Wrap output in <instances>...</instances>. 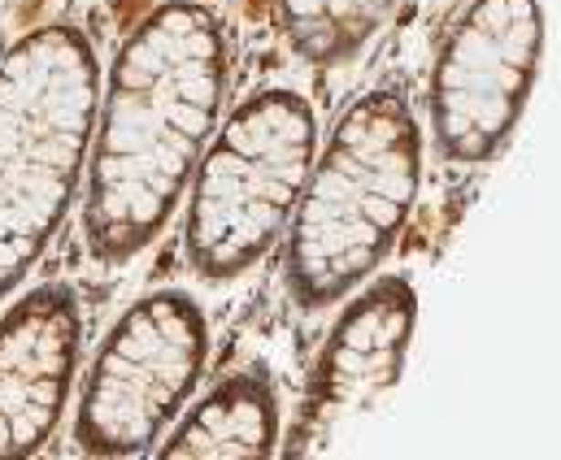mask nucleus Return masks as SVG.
<instances>
[{"label":"nucleus","mask_w":561,"mask_h":460,"mask_svg":"<svg viewBox=\"0 0 561 460\" xmlns=\"http://www.w3.org/2000/svg\"><path fill=\"white\" fill-rule=\"evenodd\" d=\"M227 100L222 22L187 0L153 9L109 66L83 170V239L101 266H127L187 195Z\"/></svg>","instance_id":"1"},{"label":"nucleus","mask_w":561,"mask_h":460,"mask_svg":"<svg viewBox=\"0 0 561 460\" xmlns=\"http://www.w3.org/2000/svg\"><path fill=\"white\" fill-rule=\"evenodd\" d=\"M422 183V126L409 96L375 88L344 109L313 157L288 222L283 283L301 308H326L397 248Z\"/></svg>","instance_id":"2"},{"label":"nucleus","mask_w":561,"mask_h":460,"mask_svg":"<svg viewBox=\"0 0 561 460\" xmlns=\"http://www.w3.org/2000/svg\"><path fill=\"white\" fill-rule=\"evenodd\" d=\"M101 57L83 26L48 22L0 57V304L53 248L83 187Z\"/></svg>","instance_id":"3"},{"label":"nucleus","mask_w":561,"mask_h":460,"mask_svg":"<svg viewBox=\"0 0 561 460\" xmlns=\"http://www.w3.org/2000/svg\"><path fill=\"white\" fill-rule=\"evenodd\" d=\"M318 157V113L301 91L266 88L239 100L187 183L183 256L209 283L239 278L288 235Z\"/></svg>","instance_id":"4"},{"label":"nucleus","mask_w":561,"mask_h":460,"mask_svg":"<svg viewBox=\"0 0 561 460\" xmlns=\"http://www.w3.org/2000/svg\"><path fill=\"white\" fill-rule=\"evenodd\" d=\"M205 356L209 321L187 291L140 296L91 356L74 404V447L83 456H144L192 400Z\"/></svg>","instance_id":"5"},{"label":"nucleus","mask_w":561,"mask_h":460,"mask_svg":"<svg viewBox=\"0 0 561 460\" xmlns=\"http://www.w3.org/2000/svg\"><path fill=\"white\" fill-rule=\"evenodd\" d=\"M540 57L531 0H479L444 44L431 83V135L444 165L471 170L501 152L526 109Z\"/></svg>","instance_id":"6"},{"label":"nucleus","mask_w":561,"mask_h":460,"mask_svg":"<svg viewBox=\"0 0 561 460\" xmlns=\"http://www.w3.org/2000/svg\"><path fill=\"white\" fill-rule=\"evenodd\" d=\"M83 352V304L70 283H39L0 313V456H31L66 417Z\"/></svg>","instance_id":"7"},{"label":"nucleus","mask_w":561,"mask_h":460,"mask_svg":"<svg viewBox=\"0 0 561 460\" xmlns=\"http://www.w3.org/2000/svg\"><path fill=\"white\" fill-rule=\"evenodd\" d=\"M414 330V291L400 278H383L348 304L326 339L301 425L291 430V452L326 439L340 417L362 413L400 373Z\"/></svg>","instance_id":"8"},{"label":"nucleus","mask_w":561,"mask_h":460,"mask_svg":"<svg viewBox=\"0 0 561 460\" xmlns=\"http://www.w3.org/2000/svg\"><path fill=\"white\" fill-rule=\"evenodd\" d=\"M279 443V391L266 370H236L187 408L162 456H270Z\"/></svg>","instance_id":"9"},{"label":"nucleus","mask_w":561,"mask_h":460,"mask_svg":"<svg viewBox=\"0 0 561 460\" xmlns=\"http://www.w3.org/2000/svg\"><path fill=\"white\" fill-rule=\"evenodd\" d=\"M392 0H279L283 36L309 66H340L375 36Z\"/></svg>","instance_id":"10"}]
</instances>
